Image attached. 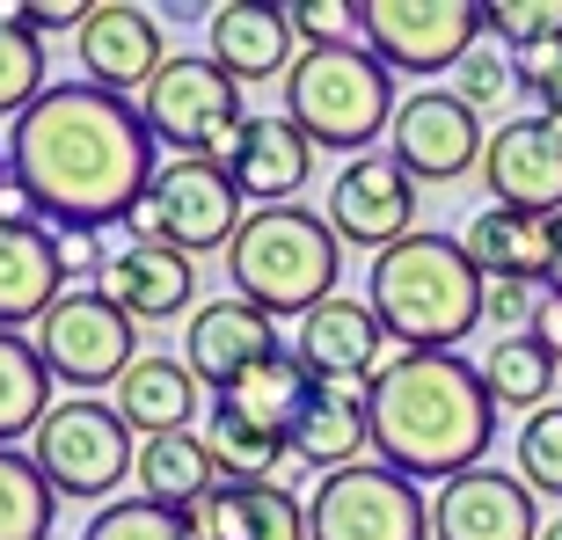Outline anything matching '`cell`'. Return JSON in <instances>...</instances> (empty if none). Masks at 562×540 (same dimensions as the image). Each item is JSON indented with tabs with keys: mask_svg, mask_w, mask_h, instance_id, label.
Returning <instances> with one entry per match:
<instances>
[{
	"mask_svg": "<svg viewBox=\"0 0 562 540\" xmlns=\"http://www.w3.org/2000/svg\"><path fill=\"white\" fill-rule=\"evenodd\" d=\"M161 176V139L146 132L132 95L95 81H52L8 132V183L30 198L44 227H88L132 220Z\"/></svg>",
	"mask_w": 562,
	"mask_h": 540,
	"instance_id": "1",
	"label": "cell"
},
{
	"mask_svg": "<svg viewBox=\"0 0 562 540\" xmlns=\"http://www.w3.org/2000/svg\"><path fill=\"white\" fill-rule=\"evenodd\" d=\"M373 416V453L402 482H446L490 468V438H497V395L482 365L460 351H395L366 387Z\"/></svg>",
	"mask_w": 562,
	"mask_h": 540,
	"instance_id": "2",
	"label": "cell"
},
{
	"mask_svg": "<svg viewBox=\"0 0 562 540\" xmlns=\"http://www.w3.org/2000/svg\"><path fill=\"white\" fill-rule=\"evenodd\" d=\"M482 292H490V278L475 270L468 241L431 227H417L366 270V307L380 314L387 344H402V351H453L460 336H475Z\"/></svg>",
	"mask_w": 562,
	"mask_h": 540,
	"instance_id": "3",
	"label": "cell"
},
{
	"mask_svg": "<svg viewBox=\"0 0 562 540\" xmlns=\"http://www.w3.org/2000/svg\"><path fill=\"white\" fill-rule=\"evenodd\" d=\"M227 278L234 300L263 307L271 322H307L322 300H336V278H344V241H336L329 212L307 205H256L241 220L227 249Z\"/></svg>",
	"mask_w": 562,
	"mask_h": 540,
	"instance_id": "4",
	"label": "cell"
},
{
	"mask_svg": "<svg viewBox=\"0 0 562 540\" xmlns=\"http://www.w3.org/2000/svg\"><path fill=\"white\" fill-rule=\"evenodd\" d=\"M395 74L366 44H300L285 74V117L314 139V154H373L380 132H395Z\"/></svg>",
	"mask_w": 562,
	"mask_h": 540,
	"instance_id": "5",
	"label": "cell"
},
{
	"mask_svg": "<svg viewBox=\"0 0 562 540\" xmlns=\"http://www.w3.org/2000/svg\"><path fill=\"white\" fill-rule=\"evenodd\" d=\"M37 475L59 490V504H110L139 468V438L103 395H66L30 438Z\"/></svg>",
	"mask_w": 562,
	"mask_h": 540,
	"instance_id": "6",
	"label": "cell"
},
{
	"mask_svg": "<svg viewBox=\"0 0 562 540\" xmlns=\"http://www.w3.org/2000/svg\"><path fill=\"white\" fill-rule=\"evenodd\" d=\"M37 358L52 387H74V395H103L139 365V322H132L103 285H74L59 307L37 322Z\"/></svg>",
	"mask_w": 562,
	"mask_h": 540,
	"instance_id": "7",
	"label": "cell"
},
{
	"mask_svg": "<svg viewBox=\"0 0 562 540\" xmlns=\"http://www.w3.org/2000/svg\"><path fill=\"white\" fill-rule=\"evenodd\" d=\"M249 198L234 190L227 168L212 161H161V176H154V190H146V205L132 212V241H161V249L176 256H198L205 249H234V234H241V220H249Z\"/></svg>",
	"mask_w": 562,
	"mask_h": 540,
	"instance_id": "8",
	"label": "cell"
},
{
	"mask_svg": "<svg viewBox=\"0 0 562 540\" xmlns=\"http://www.w3.org/2000/svg\"><path fill=\"white\" fill-rule=\"evenodd\" d=\"M307 540H431V504L380 460L322 475L307 497Z\"/></svg>",
	"mask_w": 562,
	"mask_h": 540,
	"instance_id": "9",
	"label": "cell"
},
{
	"mask_svg": "<svg viewBox=\"0 0 562 540\" xmlns=\"http://www.w3.org/2000/svg\"><path fill=\"white\" fill-rule=\"evenodd\" d=\"M482 30L475 0H366V52H373L387 74H417L431 88V74H453Z\"/></svg>",
	"mask_w": 562,
	"mask_h": 540,
	"instance_id": "10",
	"label": "cell"
},
{
	"mask_svg": "<svg viewBox=\"0 0 562 540\" xmlns=\"http://www.w3.org/2000/svg\"><path fill=\"white\" fill-rule=\"evenodd\" d=\"M146 132L176 154V161H198L220 132H234L249 110H241V88L205 59V52H176V59L154 74V88L139 95Z\"/></svg>",
	"mask_w": 562,
	"mask_h": 540,
	"instance_id": "11",
	"label": "cell"
},
{
	"mask_svg": "<svg viewBox=\"0 0 562 540\" xmlns=\"http://www.w3.org/2000/svg\"><path fill=\"white\" fill-rule=\"evenodd\" d=\"M329 227H336L344 249L387 256L395 241L417 234V176H409L395 154H358L329 183Z\"/></svg>",
	"mask_w": 562,
	"mask_h": 540,
	"instance_id": "12",
	"label": "cell"
},
{
	"mask_svg": "<svg viewBox=\"0 0 562 540\" xmlns=\"http://www.w3.org/2000/svg\"><path fill=\"white\" fill-rule=\"evenodd\" d=\"M482 110H468L453 88H417L402 95L395 132H387V154H395L417 183H453L468 168H482Z\"/></svg>",
	"mask_w": 562,
	"mask_h": 540,
	"instance_id": "13",
	"label": "cell"
},
{
	"mask_svg": "<svg viewBox=\"0 0 562 540\" xmlns=\"http://www.w3.org/2000/svg\"><path fill=\"white\" fill-rule=\"evenodd\" d=\"M482 190H490V205H504V212L555 220L562 212V125H548V117H512V125H497L490 146H482Z\"/></svg>",
	"mask_w": 562,
	"mask_h": 540,
	"instance_id": "14",
	"label": "cell"
},
{
	"mask_svg": "<svg viewBox=\"0 0 562 540\" xmlns=\"http://www.w3.org/2000/svg\"><path fill=\"white\" fill-rule=\"evenodd\" d=\"M74 59H81V81L110 88V95H146L154 74L168 66V44H161V22L132 8V0H95L74 37Z\"/></svg>",
	"mask_w": 562,
	"mask_h": 540,
	"instance_id": "15",
	"label": "cell"
},
{
	"mask_svg": "<svg viewBox=\"0 0 562 540\" xmlns=\"http://www.w3.org/2000/svg\"><path fill=\"white\" fill-rule=\"evenodd\" d=\"M285 351V336H278V322L263 307H249V300H205V307L190 314V336H183V365L198 373V387L205 395H227L241 373H256L263 358Z\"/></svg>",
	"mask_w": 562,
	"mask_h": 540,
	"instance_id": "16",
	"label": "cell"
},
{
	"mask_svg": "<svg viewBox=\"0 0 562 540\" xmlns=\"http://www.w3.org/2000/svg\"><path fill=\"white\" fill-rule=\"evenodd\" d=\"M431 540H541V497L504 468L453 475L431 497Z\"/></svg>",
	"mask_w": 562,
	"mask_h": 540,
	"instance_id": "17",
	"label": "cell"
},
{
	"mask_svg": "<svg viewBox=\"0 0 562 540\" xmlns=\"http://www.w3.org/2000/svg\"><path fill=\"white\" fill-rule=\"evenodd\" d=\"M292 358H300V373L307 380H358V387H373L380 365H387V329H380V314L366 300H322V307L292 329Z\"/></svg>",
	"mask_w": 562,
	"mask_h": 540,
	"instance_id": "18",
	"label": "cell"
},
{
	"mask_svg": "<svg viewBox=\"0 0 562 540\" xmlns=\"http://www.w3.org/2000/svg\"><path fill=\"white\" fill-rule=\"evenodd\" d=\"M205 59L220 66L234 88L285 81L292 59H300V37H292L285 8H263V0H227V8H212V22H205Z\"/></svg>",
	"mask_w": 562,
	"mask_h": 540,
	"instance_id": "19",
	"label": "cell"
},
{
	"mask_svg": "<svg viewBox=\"0 0 562 540\" xmlns=\"http://www.w3.org/2000/svg\"><path fill=\"white\" fill-rule=\"evenodd\" d=\"M66 292L59 234L44 220H0V329H37Z\"/></svg>",
	"mask_w": 562,
	"mask_h": 540,
	"instance_id": "20",
	"label": "cell"
},
{
	"mask_svg": "<svg viewBox=\"0 0 562 540\" xmlns=\"http://www.w3.org/2000/svg\"><path fill=\"white\" fill-rule=\"evenodd\" d=\"M190 540H307V497L285 482H220L183 511Z\"/></svg>",
	"mask_w": 562,
	"mask_h": 540,
	"instance_id": "21",
	"label": "cell"
},
{
	"mask_svg": "<svg viewBox=\"0 0 562 540\" xmlns=\"http://www.w3.org/2000/svg\"><path fill=\"white\" fill-rule=\"evenodd\" d=\"M373 446V416H366V387L358 380H314L307 416L292 424L285 453L300 468H322V475H344L358 468V453Z\"/></svg>",
	"mask_w": 562,
	"mask_h": 540,
	"instance_id": "22",
	"label": "cell"
},
{
	"mask_svg": "<svg viewBox=\"0 0 562 540\" xmlns=\"http://www.w3.org/2000/svg\"><path fill=\"white\" fill-rule=\"evenodd\" d=\"M103 292L132 314V322H176V314L190 307V292H198V263L176 256V249H161V241H125V249L110 256V270H103Z\"/></svg>",
	"mask_w": 562,
	"mask_h": 540,
	"instance_id": "23",
	"label": "cell"
},
{
	"mask_svg": "<svg viewBox=\"0 0 562 540\" xmlns=\"http://www.w3.org/2000/svg\"><path fill=\"white\" fill-rule=\"evenodd\" d=\"M205 387L190 373L183 358H139L117 387H110V409L132 424V438H168V431H190V416H198Z\"/></svg>",
	"mask_w": 562,
	"mask_h": 540,
	"instance_id": "24",
	"label": "cell"
},
{
	"mask_svg": "<svg viewBox=\"0 0 562 540\" xmlns=\"http://www.w3.org/2000/svg\"><path fill=\"white\" fill-rule=\"evenodd\" d=\"M314 176V139L292 125L285 110H263L249 125V146L234 161V190L249 205H292V190Z\"/></svg>",
	"mask_w": 562,
	"mask_h": 540,
	"instance_id": "25",
	"label": "cell"
},
{
	"mask_svg": "<svg viewBox=\"0 0 562 540\" xmlns=\"http://www.w3.org/2000/svg\"><path fill=\"white\" fill-rule=\"evenodd\" d=\"M468 256H475L482 278H519V285H533V278H548V256H555V220H533V212H475L468 220Z\"/></svg>",
	"mask_w": 562,
	"mask_h": 540,
	"instance_id": "26",
	"label": "cell"
},
{
	"mask_svg": "<svg viewBox=\"0 0 562 540\" xmlns=\"http://www.w3.org/2000/svg\"><path fill=\"white\" fill-rule=\"evenodd\" d=\"M146 504H161V511H190L198 497L220 490V460H212L205 431H168V438H146L139 446V468H132Z\"/></svg>",
	"mask_w": 562,
	"mask_h": 540,
	"instance_id": "27",
	"label": "cell"
},
{
	"mask_svg": "<svg viewBox=\"0 0 562 540\" xmlns=\"http://www.w3.org/2000/svg\"><path fill=\"white\" fill-rule=\"evenodd\" d=\"M307 395H314V380L300 373V358H292V344H285L278 358H263L256 373H241L227 395H212V402H220V409H234V416H249L256 431L292 438V424L307 416Z\"/></svg>",
	"mask_w": 562,
	"mask_h": 540,
	"instance_id": "28",
	"label": "cell"
},
{
	"mask_svg": "<svg viewBox=\"0 0 562 540\" xmlns=\"http://www.w3.org/2000/svg\"><path fill=\"white\" fill-rule=\"evenodd\" d=\"M52 409H59V402H52V373H44L37 344L22 329H0V446L37 438V424Z\"/></svg>",
	"mask_w": 562,
	"mask_h": 540,
	"instance_id": "29",
	"label": "cell"
},
{
	"mask_svg": "<svg viewBox=\"0 0 562 540\" xmlns=\"http://www.w3.org/2000/svg\"><path fill=\"white\" fill-rule=\"evenodd\" d=\"M555 365L562 358L548 351L541 336H497L490 351H482V380H490V395H497V409H526L541 416L548 395H555Z\"/></svg>",
	"mask_w": 562,
	"mask_h": 540,
	"instance_id": "30",
	"label": "cell"
},
{
	"mask_svg": "<svg viewBox=\"0 0 562 540\" xmlns=\"http://www.w3.org/2000/svg\"><path fill=\"white\" fill-rule=\"evenodd\" d=\"M59 526V490L37 475V460L0 446V540H52Z\"/></svg>",
	"mask_w": 562,
	"mask_h": 540,
	"instance_id": "31",
	"label": "cell"
},
{
	"mask_svg": "<svg viewBox=\"0 0 562 540\" xmlns=\"http://www.w3.org/2000/svg\"><path fill=\"white\" fill-rule=\"evenodd\" d=\"M205 446H212V460H220V482H278V460H292L285 438L256 431L249 416L220 409V402H212V416H205Z\"/></svg>",
	"mask_w": 562,
	"mask_h": 540,
	"instance_id": "32",
	"label": "cell"
},
{
	"mask_svg": "<svg viewBox=\"0 0 562 540\" xmlns=\"http://www.w3.org/2000/svg\"><path fill=\"white\" fill-rule=\"evenodd\" d=\"M37 95H44V37L22 30L15 8H0V117H22Z\"/></svg>",
	"mask_w": 562,
	"mask_h": 540,
	"instance_id": "33",
	"label": "cell"
},
{
	"mask_svg": "<svg viewBox=\"0 0 562 540\" xmlns=\"http://www.w3.org/2000/svg\"><path fill=\"white\" fill-rule=\"evenodd\" d=\"M519 482L533 497H562V402L519 424Z\"/></svg>",
	"mask_w": 562,
	"mask_h": 540,
	"instance_id": "34",
	"label": "cell"
},
{
	"mask_svg": "<svg viewBox=\"0 0 562 540\" xmlns=\"http://www.w3.org/2000/svg\"><path fill=\"white\" fill-rule=\"evenodd\" d=\"M81 540H190V526H183V511H161L146 497H117L81 526Z\"/></svg>",
	"mask_w": 562,
	"mask_h": 540,
	"instance_id": "35",
	"label": "cell"
},
{
	"mask_svg": "<svg viewBox=\"0 0 562 540\" xmlns=\"http://www.w3.org/2000/svg\"><path fill=\"white\" fill-rule=\"evenodd\" d=\"M482 30L504 52H541L562 37V0H497V8H482Z\"/></svg>",
	"mask_w": 562,
	"mask_h": 540,
	"instance_id": "36",
	"label": "cell"
},
{
	"mask_svg": "<svg viewBox=\"0 0 562 540\" xmlns=\"http://www.w3.org/2000/svg\"><path fill=\"white\" fill-rule=\"evenodd\" d=\"M285 22L292 37H307V52L314 44H366V8H351V0H292Z\"/></svg>",
	"mask_w": 562,
	"mask_h": 540,
	"instance_id": "37",
	"label": "cell"
},
{
	"mask_svg": "<svg viewBox=\"0 0 562 540\" xmlns=\"http://www.w3.org/2000/svg\"><path fill=\"white\" fill-rule=\"evenodd\" d=\"M519 81V66L504 59V44H475V52H468V59L453 66V95L468 110H482V103H497L504 88Z\"/></svg>",
	"mask_w": 562,
	"mask_h": 540,
	"instance_id": "38",
	"label": "cell"
},
{
	"mask_svg": "<svg viewBox=\"0 0 562 540\" xmlns=\"http://www.w3.org/2000/svg\"><path fill=\"white\" fill-rule=\"evenodd\" d=\"M533 314H541V292L533 285H519V278H490V292H482V322H490V329L526 336Z\"/></svg>",
	"mask_w": 562,
	"mask_h": 540,
	"instance_id": "39",
	"label": "cell"
},
{
	"mask_svg": "<svg viewBox=\"0 0 562 540\" xmlns=\"http://www.w3.org/2000/svg\"><path fill=\"white\" fill-rule=\"evenodd\" d=\"M519 88L541 103L548 125H562V37L541 44V52H519Z\"/></svg>",
	"mask_w": 562,
	"mask_h": 540,
	"instance_id": "40",
	"label": "cell"
},
{
	"mask_svg": "<svg viewBox=\"0 0 562 540\" xmlns=\"http://www.w3.org/2000/svg\"><path fill=\"white\" fill-rule=\"evenodd\" d=\"M15 22L30 30V37H81L88 8L81 0H30V8H15Z\"/></svg>",
	"mask_w": 562,
	"mask_h": 540,
	"instance_id": "41",
	"label": "cell"
},
{
	"mask_svg": "<svg viewBox=\"0 0 562 540\" xmlns=\"http://www.w3.org/2000/svg\"><path fill=\"white\" fill-rule=\"evenodd\" d=\"M533 336H541L548 351L562 358V300H541V314H533Z\"/></svg>",
	"mask_w": 562,
	"mask_h": 540,
	"instance_id": "42",
	"label": "cell"
},
{
	"mask_svg": "<svg viewBox=\"0 0 562 540\" xmlns=\"http://www.w3.org/2000/svg\"><path fill=\"white\" fill-rule=\"evenodd\" d=\"M541 285H548V300H562V212H555V256H548V278H541Z\"/></svg>",
	"mask_w": 562,
	"mask_h": 540,
	"instance_id": "43",
	"label": "cell"
},
{
	"mask_svg": "<svg viewBox=\"0 0 562 540\" xmlns=\"http://www.w3.org/2000/svg\"><path fill=\"white\" fill-rule=\"evenodd\" d=\"M541 540H562V511H555V519H548V526H541Z\"/></svg>",
	"mask_w": 562,
	"mask_h": 540,
	"instance_id": "44",
	"label": "cell"
},
{
	"mask_svg": "<svg viewBox=\"0 0 562 540\" xmlns=\"http://www.w3.org/2000/svg\"><path fill=\"white\" fill-rule=\"evenodd\" d=\"M0 190H8V139H0Z\"/></svg>",
	"mask_w": 562,
	"mask_h": 540,
	"instance_id": "45",
	"label": "cell"
}]
</instances>
